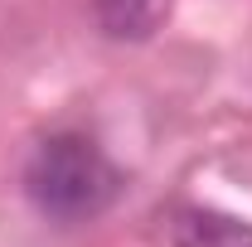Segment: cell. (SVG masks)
Here are the masks:
<instances>
[{"label": "cell", "mask_w": 252, "mask_h": 247, "mask_svg": "<svg viewBox=\"0 0 252 247\" xmlns=\"http://www.w3.org/2000/svg\"><path fill=\"white\" fill-rule=\"evenodd\" d=\"M170 5L175 0H93V15L107 39H122V44H141L170 20Z\"/></svg>", "instance_id": "cell-3"}, {"label": "cell", "mask_w": 252, "mask_h": 247, "mask_svg": "<svg viewBox=\"0 0 252 247\" xmlns=\"http://www.w3.org/2000/svg\"><path fill=\"white\" fill-rule=\"evenodd\" d=\"M170 233L175 247H252V223L219 209H180Z\"/></svg>", "instance_id": "cell-2"}, {"label": "cell", "mask_w": 252, "mask_h": 247, "mask_svg": "<svg viewBox=\"0 0 252 247\" xmlns=\"http://www.w3.org/2000/svg\"><path fill=\"white\" fill-rule=\"evenodd\" d=\"M122 189L117 165L102 155L97 141L78 131H59L39 141L25 165V194L44 218L54 223H88L97 218Z\"/></svg>", "instance_id": "cell-1"}]
</instances>
